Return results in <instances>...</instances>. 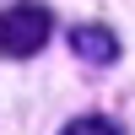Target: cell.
I'll list each match as a JSON object with an SVG mask.
<instances>
[{"label": "cell", "instance_id": "6da1fadb", "mask_svg": "<svg viewBox=\"0 0 135 135\" xmlns=\"http://www.w3.org/2000/svg\"><path fill=\"white\" fill-rule=\"evenodd\" d=\"M49 32H54L49 6H38V0H16V6L0 16V54L27 60V54H38L43 43H49Z\"/></svg>", "mask_w": 135, "mask_h": 135}, {"label": "cell", "instance_id": "7a4b0ae2", "mask_svg": "<svg viewBox=\"0 0 135 135\" xmlns=\"http://www.w3.org/2000/svg\"><path fill=\"white\" fill-rule=\"evenodd\" d=\"M70 49H76V60H86V65H114L119 60V38L108 27H92V22H81V27L70 32Z\"/></svg>", "mask_w": 135, "mask_h": 135}, {"label": "cell", "instance_id": "3957f363", "mask_svg": "<svg viewBox=\"0 0 135 135\" xmlns=\"http://www.w3.org/2000/svg\"><path fill=\"white\" fill-rule=\"evenodd\" d=\"M65 135H124V130L114 119H76V124H65Z\"/></svg>", "mask_w": 135, "mask_h": 135}]
</instances>
